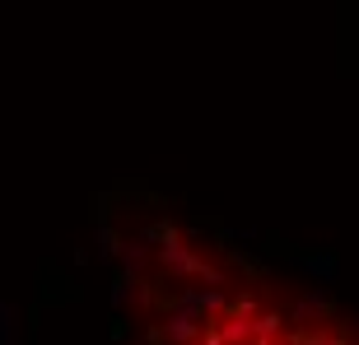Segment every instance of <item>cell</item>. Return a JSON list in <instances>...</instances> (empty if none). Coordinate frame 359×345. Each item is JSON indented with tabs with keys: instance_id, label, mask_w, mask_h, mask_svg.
<instances>
[{
	"instance_id": "1",
	"label": "cell",
	"mask_w": 359,
	"mask_h": 345,
	"mask_svg": "<svg viewBox=\"0 0 359 345\" xmlns=\"http://www.w3.org/2000/svg\"><path fill=\"white\" fill-rule=\"evenodd\" d=\"M182 276L154 294V345H359V332L327 313L290 308L248 280L215 271L182 248Z\"/></svg>"
}]
</instances>
